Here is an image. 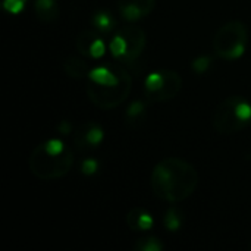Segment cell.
Wrapping results in <instances>:
<instances>
[{"label": "cell", "instance_id": "14", "mask_svg": "<svg viewBox=\"0 0 251 251\" xmlns=\"http://www.w3.org/2000/svg\"><path fill=\"white\" fill-rule=\"evenodd\" d=\"M34 10L38 21L44 24H50L59 16V4L56 0H35Z\"/></svg>", "mask_w": 251, "mask_h": 251}, {"label": "cell", "instance_id": "22", "mask_svg": "<svg viewBox=\"0 0 251 251\" xmlns=\"http://www.w3.org/2000/svg\"><path fill=\"white\" fill-rule=\"evenodd\" d=\"M249 250L251 251V240H250V243H249Z\"/></svg>", "mask_w": 251, "mask_h": 251}, {"label": "cell", "instance_id": "4", "mask_svg": "<svg viewBox=\"0 0 251 251\" xmlns=\"http://www.w3.org/2000/svg\"><path fill=\"white\" fill-rule=\"evenodd\" d=\"M251 124V103L243 96H229L222 100L212 119L215 131L221 135H232Z\"/></svg>", "mask_w": 251, "mask_h": 251}, {"label": "cell", "instance_id": "7", "mask_svg": "<svg viewBox=\"0 0 251 251\" xmlns=\"http://www.w3.org/2000/svg\"><path fill=\"white\" fill-rule=\"evenodd\" d=\"M182 90V78L176 71L157 69L144 79V99L151 103H165L175 99Z\"/></svg>", "mask_w": 251, "mask_h": 251}, {"label": "cell", "instance_id": "3", "mask_svg": "<svg viewBox=\"0 0 251 251\" xmlns=\"http://www.w3.org/2000/svg\"><path fill=\"white\" fill-rule=\"evenodd\" d=\"M74 163L72 150L59 138L40 143L28 157L29 172L40 181H54L66 176Z\"/></svg>", "mask_w": 251, "mask_h": 251}, {"label": "cell", "instance_id": "2", "mask_svg": "<svg viewBox=\"0 0 251 251\" xmlns=\"http://www.w3.org/2000/svg\"><path fill=\"white\" fill-rule=\"evenodd\" d=\"M132 90V76L121 63H104L90 71L85 93L90 101L101 109L112 110L121 106Z\"/></svg>", "mask_w": 251, "mask_h": 251}, {"label": "cell", "instance_id": "19", "mask_svg": "<svg viewBox=\"0 0 251 251\" xmlns=\"http://www.w3.org/2000/svg\"><path fill=\"white\" fill-rule=\"evenodd\" d=\"M26 3L28 0H1L3 9L10 15H19L25 9Z\"/></svg>", "mask_w": 251, "mask_h": 251}, {"label": "cell", "instance_id": "15", "mask_svg": "<svg viewBox=\"0 0 251 251\" xmlns=\"http://www.w3.org/2000/svg\"><path fill=\"white\" fill-rule=\"evenodd\" d=\"M91 26L100 34H109L116 26V19L109 10H97L91 16Z\"/></svg>", "mask_w": 251, "mask_h": 251}, {"label": "cell", "instance_id": "18", "mask_svg": "<svg viewBox=\"0 0 251 251\" xmlns=\"http://www.w3.org/2000/svg\"><path fill=\"white\" fill-rule=\"evenodd\" d=\"M212 63H213V59L207 54H201L199 57H196L191 63V68L193 71L197 74V75H203L206 74L210 68H212Z\"/></svg>", "mask_w": 251, "mask_h": 251}, {"label": "cell", "instance_id": "20", "mask_svg": "<svg viewBox=\"0 0 251 251\" xmlns=\"http://www.w3.org/2000/svg\"><path fill=\"white\" fill-rule=\"evenodd\" d=\"M97 171H99V162L96 159H85L81 163V172L87 176L94 175Z\"/></svg>", "mask_w": 251, "mask_h": 251}, {"label": "cell", "instance_id": "16", "mask_svg": "<svg viewBox=\"0 0 251 251\" xmlns=\"http://www.w3.org/2000/svg\"><path fill=\"white\" fill-rule=\"evenodd\" d=\"M182 222H184V218H182V213L178 209L171 207V209L166 210V213L163 216V224L168 228V231H171V232L179 231L181 226H182Z\"/></svg>", "mask_w": 251, "mask_h": 251}, {"label": "cell", "instance_id": "1", "mask_svg": "<svg viewBox=\"0 0 251 251\" xmlns=\"http://www.w3.org/2000/svg\"><path fill=\"white\" fill-rule=\"evenodd\" d=\"M150 184L157 199L166 203H181L194 194L199 185V174L190 162L166 157L153 168Z\"/></svg>", "mask_w": 251, "mask_h": 251}, {"label": "cell", "instance_id": "13", "mask_svg": "<svg viewBox=\"0 0 251 251\" xmlns=\"http://www.w3.org/2000/svg\"><path fill=\"white\" fill-rule=\"evenodd\" d=\"M63 71L68 76H71L74 79H82V78L88 76L91 69L82 57L69 56L63 60Z\"/></svg>", "mask_w": 251, "mask_h": 251}, {"label": "cell", "instance_id": "12", "mask_svg": "<svg viewBox=\"0 0 251 251\" xmlns=\"http://www.w3.org/2000/svg\"><path fill=\"white\" fill-rule=\"evenodd\" d=\"M146 115H147V106H146V101L143 100H134L126 112H125V124L128 128L131 129H135V128H140L144 121H146Z\"/></svg>", "mask_w": 251, "mask_h": 251}, {"label": "cell", "instance_id": "11", "mask_svg": "<svg viewBox=\"0 0 251 251\" xmlns=\"http://www.w3.org/2000/svg\"><path fill=\"white\" fill-rule=\"evenodd\" d=\"M126 225L131 231H149L154 225V219L150 212L143 207H134L126 215Z\"/></svg>", "mask_w": 251, "mask_h": 251}, {"label": "cell", "instance_id": "21", "mask_svg": "<svg viewBox=\"0 0 251 251\" xmlns=\"http://www.w3.org/2000/svg\"><path fill=\"white\" fill-rule=\"evenodd\" d=\"M57 129H59V132H62V134H71V131H72V125L69 124V122H66V121H63V122H60L59 125H57Z\"/></svg>", "mask_w": 251, "mask_h": 251}, {"label": "cell", "instance_id": "9", "mask_svg": "<svg viewBox=\"0 0 251 251\" xmlns=\"http://www.w3.org/2000/svg\"><path fill=\"white\" fill-rule=\"evenodd\" d=\"M74 144L79 150L97 149L104 140L103 128L96 122H84L74 132Z\"/></svg>", "mask_w": 251, "mask_h": 251}, {"label": "cell", "instance_id": "6", "mask_svg": "<svg viewBox=\"0 0 251 251\" xmlns=\"http://www.w3.org/2000/svg\"><path fill=\"white\" fill-rule=\"evenodd\" d=\"M147 44L146 32L137 25L119 28L109 43V51L119 63H134L143 54Z\"/></svg>", "mask_w": 251, "mask_h": 251}, {"label": "cell", "instance_id": "8", "mask_svg": "<svg viewBox=\"0 0 251 251\" xmlns=\"http://www.w3.org/2000/svg\"><path fill=\"white\" fill-rule=\"evenodd\" d=\"M75 46H76V50L84 57L94 59V60L103 57L106 54V49H109V46L101 38L100 32L96 31L94 28L81 31L75 40Z\"/></svg>", "mask_w": 251, "mask_h": 251}, {"label": "cell", "instance_id": "10", "mask_svg": "<svg viewBox=\"0 0 251 251\" xmlns=\"http://www.w3.org/2000/svg\"><path fill=\"white\" fill-rule=\"evenodd\" d=\"M156 7V0H118V13L128 22L149 16Z\"/></svg>", "mask_w": 251, "mask_h": 251}, {"label": "cell", "instance_id": "5", "mask_svg": "<svg viewBox=\"0 0 251 251\" xmlns=\"http://www.w3.org/2000/svg\"><path fill=\"white\" fill-rule=\"evenodd\" d=\"M249 43L247 25L241 21H229L224 24L213 35V51L219 59L237 60L240 59Z\"/></svg>", "mask_w": 251, "mask_h": 251}, {"label": "cell", "instance_id": "17", "mask_svg": "<svg viewBox=\"0 0 251 251\" xmlns=\"http://www.w3.org/2000/svg\"><path fill=\"white\" fill-rule=\"evenodd\" d=\"M163 247H165L163 243L159 238H156V237L140 238L134 244V249L137 251H160Z\"/></svg>", "mask_w": 251, "mask_h": 251}]
</instances>
